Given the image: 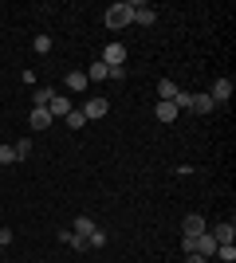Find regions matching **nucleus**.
<instances>
[{
	"label": "nucleus",
	"mask_w": 236,
	"mask_h": 263,
	"mask_svg": "<svg viewBox=\"0 0 236 263\" xmlns=\"http://www.w3.org/2000/svg\"><path fill=\"white\" fill-rule=\"evenodd\" d=\"M102 24H106L111 32L126 28V24H130V4H111V8H106V16H102Z\"/></svg>",
	"instance_id": "f257e3e1"
},
{
	"label": "nucleus",
	"mask_w": 236,
	"mask_h": 263,
	"mask_svg": "<svg viewBox=\"0 0 236 263\" xmlns=\"http://www.w3.org/2000/svg\"><path fill=\"white\" fill-rule=\"evenodd\" d=\"M209 99H213L216 106H221V102H228V99H232V79H228V75H221V79L213 83V90H209Z\"/></svg>",
	"instance_id": "f03ea898"
},
{
	"label": "nucleus",
	"mask_w": 236,
	"mask_h": 263,
	"mask_svg": "<svg viewBox=\"0 0 236 263\" xmlns=\"http://www.w3.org/2000/svg\"><path fill=\"white\" fill-rule=\"evenodd\" d=\"M154 20H157V12L150 8V4H130V24H142V28H150Z\"/></svg>",
	"instance_id": "7ed1b4c3"
},
{
	"label": "nucleus",
	"mask_w": 236,
	"mask_h": 263,
	"mask_svg": "<svg viewBox=\"0 0 236 263\" xmlns=\"http://www.w3.org/2000/svg\"><path fill=\"white\" fill-rule=\"evenodd\" d=\"M106 110H111V102H106V99H87V102H83V118H106Z\"/></svg>",
	"instance_id": "20e7f679"
},
{
	"label": "nucleus",
	"mask_w": 236,
	"mask_h": 263,
	"mask_svg": "<svg viewBox=\"0 0 236 263\" xmlns=\"http://www.w3.org/2000/svg\"><path fill=\"white\" fill-rule=\"evenodd\" d=\"M181 232H185V236H201V232H209V228H205V216H201V212H189V216L181 220Z\"/></svg>",
	"instance_id": "39448f33"
},
{
	"label": "nucleus",
	"mask_w": 236,
	"mask_h": 263,
	"mask_svg": "<svg viewBox=\"0 0 236 263\" xmlns=\"http://www.w3.org/2000/svg\"><path fill=\"white\" fill-rule=\"evenodd\" d=\"M47 114H51V118H67L71 114V99L67 95H56V99L47 102Z\"/></svg>",
	"instance_id": "423d86ee"
},
{
	"label": "nucleus",
	"mask_w": 236,
	"mask_h": 263,
	"mask_svg": "<svg viewBox=\"0 0 236 263\" xmlns=\"http://www.w3.org/2000/svg\"><path fill=\"white\" fill-rule=\"evenodd\" d=\"M102 63H106V67H122L126 63V47L122 44H111L106 51H102Z\"/></svg>",
	"instance_id": "0eeeda50"
},
{
	"label": "nucleus",
	"mask_w": 236,
	"mask_h": 263,
	"mask_svg": "<svg viewBox=\"0 0 236 263\" xmlns=\"http://www.w3.org/2000/svg\"><path fill=\"white\" fill-rule=\"evenodd\" d=\"M28 122H32V130H35V134H44L47 126H51V114H47V106H32V118H28Z\"/></svg>",
	"instance_id": "6e6552de"
},
{
	"label": "nucleus",
	"mask_w": 236,
	"mask_h": 263,
	"mask_svg": "<svg viewBox=\"0 0 236 263\" xmlns=\"http://www.w3.org/2000/svg\"><path fill=\"white\" fill-rule=\"evenodd\" d=\"M197 255H205V259H213V255H216V240L209 236V232L197 236Z\"/></svg>",
	"instance_id": "1a4fd4ad"
},
{
	"label": "nucleus",
	"mask_w": 236,
	"mask_h": 263,
	"mask_svg": "<svg viewBox=\"0 0 236 263\" xmlns=\"http://www.w3.org/2000/svg\"><path fill=\"white\" fill-rule=\"evenodd\" d=\"M102 79H111V67L102 63V59H95V63L87 67V83H102Z\"/></svg>",
	"instance_id": "9d476101"
},
{
	"label": "nucleus",
	"mask_w": 236,
	"mask_h": 263,
	"mask_svg": "<svg viewBox=\"0 0 236 263\" xmlns=\"http://www.w3.org/2000/svg\"><path fill=\"white\" fill-rule=\"evenodd\" d=\"M209 236H213L216 243H232V240H236V228H232V224H216Z\"/></svg>",
	"instance_id": "9b49d317"
},
{
	"label": "nucleus",
	"mask_w": 236,
	"mask_h": 263,
	"mask_svg": "<svg viewBox=\"0 0 236 263\" xmlns=\"http://www.w3.org/2000/svg\"><path fill=\"white\" fill-rule=\"evenodd\" d=\"M177 83H173V79H161V83H157V95H161V102H173L177 99Z\"/></svg>",
	"instance_id": "f8f14e48"
},
{
	"label": "nucleus",
	"mask_w": 236,
	"mask_h": 263,
	"mask_svg": "<svg viewBox=\"0 0 236 263\" xmlns=\"http://www.w3.org/2000/svg\"><path fill=\"white\" fill-rule=\"evenodd\" d=\"M154 118L157 122H173V118H177V106H173V102H157V106H154Z\"/></svg>",
	"instance_id": "ddd939ff"
},
{
	"label": "nucleus",
	"mask_w": 236,
	"mask_h": 263,
	"mask_svg": "<svg viewBox=\"0 0 236 263\" xmlns=\"http://www.w3.org/2000/svg\"><path fill=\"white\" fill-rule=\"evenodd\" d=\"M95 228H99V224H95V220H90V216H79L75 224H71V232H75V236H83V240H87V236H90V232H95Z\"/></svg>",
	"instance_id": "4468645a"
},
{
	"label": "nucleus",
	"mask_w": 236,
	"mask_h": 263,
	"mask_svg": "<svg viewBox=\"0 0 236 263\" xmlns=\"http://www.w3.org/2000/svg\"><path fill=\"white\" fill-rule=\"evenodd\" d=\"M189 110H197V114H209V110H216V102L209 99V95H193V106Z\"/></svg>",
	"instance_id": "2eb2a0df"
},
{
	"label": "nucleus",
	"mask_w": 236,
	"mask_h": 263,
	"mask_svg": "<svg viewBox=\"0 0 236 263\" xmlns=\"http://www.w3.org/2000/svg\"><path fill=\"white\" fill-rule=\"evenodd\" d=\"M51 99H56V90H51V87H40V90L32 95V106H47Z\"/></svg>",
	"instance_id": "dca6fc26"
},
{
	"label": "nucleus",
	"mask_w": 236,
	"mask_h": 263,
	"mask_svg": "<svg viewBox=\"0 0 236 263\" xmlns=\"http://www.w3.org/2000/svg\"><path fill=\"white\" fill-rule=\"evenodd\" d=\"M67 87L71 90H83V87H87V71H71V75H67Z\"/></svg>",
	"instance_id": "f3484780"
},
{
	"label": "nucleus",
	"mask_w": 236,
	"mask_h": 263,
	"mask_svg": "<svg viewBox=\"0 0 236 263\" xmlns=\"http://www.w3.org/2000/svg\"><path fill=\"white\" fill-rule=\"evenodd\" d=\"M216 259H221V263H232L236 259V248H232V243H216Z\"/></svg>",
	"instance_id": "a211bd4d"
},
{
	"label": "nucleus",
	"mask_w": 236,
	"mask_h": 263,
	"mask_svg": "<svg viewBox=\"0 0 236 263\" xmlns=\"http://www.w3.org/2000/svg\"><path fill=\"white\" fill-rule=\"evenodd\" d=\"M12 149H16V161H24V157L32 154V138H20V142L12 145Z\"/></svg>",
	"instance_id": "6ab92c4d"
},
{
	"label": "nucleus",
	"mask_w": 236,
	"mask_h": 263,
	"mask_svg": "<svg viewBox=\"0 0 236 263\" xmlns=\"http://www.w3.org/2000/svg\"><path fill=\"white\" fill-rule=\"evenodd\" d=\"M67 126H71V130H83V126H87L83 110H71V114H67Z\"/></svg>",
	"instance_id": "aec40b11"
},
{
	"label": "nucleus",
	"mask_w": 236,
	"mask_h": 263,
	"mask_svg": "<svg viewBox=\"0 0 236 263\" xmlns=\"http://www.w3.org/2000/svg\"><path fill=\"white\" fill-rule=\"evenodd\" d=\"M12 161H16V149L8 142H0V165H12Z\"/></svg>",
	"instance_id": "412c9836"
},
{
	"label": "nucleus",
	"mask_w": 236,
	"mask_h": 263,
	"mask_svg": "<svg viewBox=\"0 0 236 263\" xmlns=\"http://www.w3.org/2000/svg\"><path fill=\"white\" fill-rule=\"evenodd\" d=\"M87 243H90V248H102V243H106V232H102V228H95V232L87 236Z\"/></svg>",
	"instance_id": "4be33fe9"
},
{
	"label": "nucleus",
	"mask_w": 236,
	"mask_h": 263,
	"mask_svg": "<svg viewBox=\"0 0 236 263\" xmlns=\"http://www.w3.org/2000/svg\"><path fill=\"white\" fill-rule=\"evenodd\" d=\"M173 106H177V110H181V106L189 110V106H193V95H189V90H177V99H173Z\"/></svg>",
	"instance_id": "5701e85b"
},
{
	"label": "nucleus",
	"mask_w": 236,
	"mask_h": 263,
	"mask_svg": "<svg viewBox=\"0 0 236 263\" xmlns=\"http://www.w3.org/2000/svg\"><path fill=\"white\" fill-rule=\"evenodd\" d=\"M35 51H40V55H47V51H51V40H47V35H35Z\"/></svg>",
	"instance_id": "b1692460"
},
{
	"label": "nucleus",
	"mask_w": 236,
	"mask_h": 263,
	"mask_svg": "<svg viewBox=\"0 0 236 263\" xmlns=\"http://www.w3.org/2000/svg\"><path fill=\"white\" fill-rule=\"evenodd\" d=\"M67 243H71V248H75V252H87V248H90V243L83 240V236H75V232H71V240H67Z\"/></svg>",
	"instance_id": "393cba45"
},
{
	"label": "nucleus",
	"mask_w": 236,
	"mask_h": 263,
	"mask_svg": "<svg viewBox=\"0 0 236 263\" xmlns=\"http://www.w3.org/2000/svg\"><path fill=\"white\" fill-rule=\"evenodd\" d=\"M181 248H185V255L197 252V236H181Z\"/></svg>",
	"instance_id": "a878e982"
},
{
	"label": "nucleus",
	"mask_w": 236,
	"mask_h": 263,
	"mask_svg": "<svg viewBox=\"0 0 236 263\" xmlns=\"http://www.w3.org/2000/svg\"><path fill=\"white\" fill-rule=\"evenodd\" d=\"M12 236H16L12 228H0V248H8V243H12Z\"/></svg>",
	"instance_id": "bb28decb"
},
{
	"label": "nucleus",
	"mask_w": 236,
	"mask_h": 263,
	"mask_svg": "<svg viewBox=\"0 0 236 263\" xmlns=\"http://www.w3.org/2000/svg\"><path fill=\"white\" fill-rule=\"evenodd\" d=\"M185 263H209V259H205V255H197V252H193V255H189V259H185Z\"/></svg>",
	"instance_id": "cd10ccee"
},
{
	"label": "nucleus",
	"mask_w": 236,
	"mask_h": 263,
	"mask_svg": "<svg viewBox=\"0 0 236 263\" xmlns=\"http://www.w3.org/2000/svg\"><path fill=\"white\" fill-rule=\"evenodd\" d=\"M0 252H4V248H0Z\"/></svg>",
	"instance_id": "c85d7f7f"
}]
</instances>
